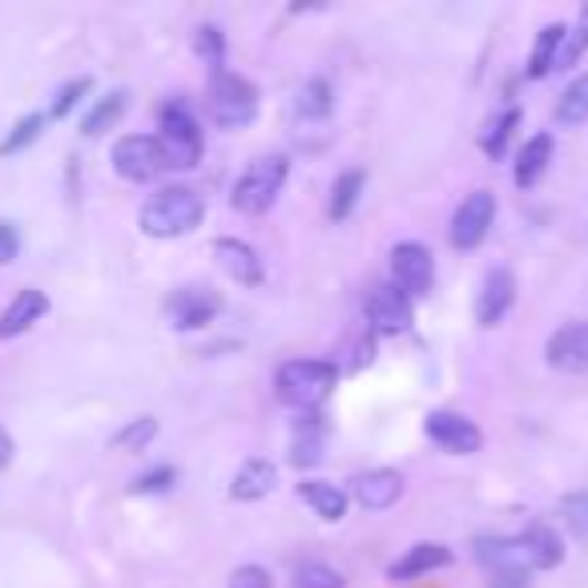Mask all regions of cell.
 <instances>
[{"label": "cell", "instance_id": "cell-1", "mask_svg": "<svg viewBox=\"0 0 588 588\" xmlns=\"http://www.w3.org/2000/svg\"><path fill=\"white\" fill-rule=\"evenodd\" d=\"M339 383V371L327 359H290V363L278 367L275 375V391L278 400L295 411H314L327 403V395Z\"/></svg>", "mask_w": 588, "mask_h": 588}, {"label": "cell", "instance_id": "cell-2", "mask_svg": "<svg viewBox=\"0 0 588 588\" xmlns=\"http://www.w3.org/2000/svg\"><path fill=\"white\" fill-rule=\"evenodd\" d=\"M202 214H206V202L189 186L157 189L154 198L142 206V230L149 238H182V234L198 230Z\"/></svg>", "mask_w": 588, "mask_h": 588}, {"label": "cell", "instance_id": "cell-3", "mask_svg": "<svg viewBox=\"0 0 588 588\" xmlns=\"http://www.w3.org/2000/svg\"><path fill=\"white\" fill-rule=\"evenodd\" d=\"M287 169L290 162L282 154L275 157H258L246 166V174L234 182L230 189V206L238 214H262L275 206V198L282 194V182H287Z\"/></svg>", "mask_w": 588, "mask_h": 588}, {"label": "cell", "instance_id": "cell-4", "mask_svg": "<svg viewBox=\"0 0 588 588\" xmlns=\"http://www.w3.org/2000/svg\"><path fill=\"white\" fill-rule=\"evenodd\" d=\"M206 113L214 122L226 125V130H238V125L255 122L258 113V90L238 73H214L210 90H206Z\"/></svg>", "mask_w": 588, "mask_h": 588}, {"label": "cell", "instance_id": "cell-5", "mask_svg": "<svg viewBox=\"0 0 588 588\" xmlns=\"http://www.w3.org/2000/svg\"><path fill=\"white\" fill-rule=\"evenodd\" d=\"M157 145H162L169 169H194L202 162L198 117L186 105H166L162 110V125H157Z\"/></svg>", "mask_w": 588, "mask_h": 588}, {"label": "cell", "instance_id": "cell-6", "mask_svg": "<svg viewBox=\"0 0 588 588\" xmlns=\"http://www.w3.org/2000/svg\"><path fill=\"white\" fill-rule=\"evenodd\" d=\"M435 282V258L427 246L420 243H400L391 250V287L408 295V299H420L427 295Z\"/></svg>", "mask_w": 588, "mask_h": 588}, {"label": "cell", "instance_id": "cell-7", "mask_svg": "<svg viewBox=\"0 0 588 588\" xmlns=\"http://www.w3.org/2000/svg\"><path fill=\"white\" fill-rule=\"evenodd\" d=\"M113 169L130 182H154V178H162L169 166H166V154H162L157 137L130 134L113 145Z\"/></svg>", "mask_w": 588, "mask_h": 588}, {"label": "cell", "instance_id": "cell-8", "mask_svg": "<svg viewBox=\"0 0 588 588\" xmlns=\"http://www.w3.org/2000/svg\"><path fill=\"white\" fill-rule=\"evenodd\" d=\"M492 223H496V194L492 189H472L452 214V246L472 250L488 238Z\"/></svg>", "mask_w": 588, "mask_h": 588}, {"label": "cell", "instance_id": "cell-9", "mask_svg": "<svg viewBox=\"0 0 588 588\" xmlns=\"http://www.w3.org/2000/svg\"><path fill=\"white\" fill-rule=\"evenodd\" d=\"M476 556L488 568L492 588H528V565L516 540H476Z\"/></svg>", "mask_w": 588, "mask_h": 588}, {"label": "cell", "instance_id": "cell-10", "mask_svg": "<svg viewBox=\"0 0 588 588\" xmlns=\"http://www.w3.org/2000/svg\"><path fill=\"white\" fill-rule=\"evenodd\" d=\"M423 432H427V440H432L435 447H444V452H452V455H472L484 444L479 427L467 420V415H460V411H432L427 423H423Z\"/></svg>", "mask_w": 588, "mask_h": 588}, {"label": "cell", "instance_id": "cell-11", "mask_svg": "<svg viewBox=\"0 0 588 588\" xmlns=\"http://www.w3.org/2000/svg\"><path fill=\"white\" fill-rule=\"evenodd\" d=\"M367 322H371L379 334H403L411 327V299L400 295L391 282H379V287L367 295Z\"/></svg>", "mask_w": 588, "mask_h": 588}, {"label": "cell", "instance_id": "cell-12", "mask_svg": "<svg viewBox=\"0 0 588 588\" xmlns=\"http://www.w3.org/2000/svg\"><path fill=\"white\" fill-rule=\"evenodd\" d=\"M169 322L178 327V331H198L206 322H214V314L223 311V299L214 295V290H202V287H182L174 290V299L166 302Z\"/></svg>", "mask_w": 588, "mask_h": 588}, {"label": "cell", "instance_id": "cell-13", "mask_svg": "<svg viewBox=\"0 0 588 588\" xmlns=\"http://www.w3.org/2000/svg\"><path fill=\"white\" fill-rule=\"evenodd\" d=\"M544 355L556 371H568V375H585L588 371V322H568L560 331H553Z\"/></svg>", "mask_w": 588, "mask_h": 588}, {"label": "cell", "instance_id": "cell-14", "mask_svg": "<svg viewBox=\"0 0 588 588\" xmlns=\"http://www.w3.org/2000/svg\"><path fill=\"white\" fill-rule=\"evenodd\" d=\"M512 299H516V278H512V270H504V267L488 270L484 287H479V299H476L479 327H496V322L508 314Z\"/></svg>", "mask_w": 588, "mask_h": 588}, {"label": "cell", "instance_id": "cell-15", "mask_svg": "<svg viewBox=\"0 0 588 588\" xmlns=\"http://www.w3.org/2000/svg\"><path fill=\"white\" fill-rule=\"evenodd\" d=\"M214 258H218V267L234 282H243V287H258L262 282V258L255 255V246L238 243V238H218L214 243Z\"/></svg>", "mask_w": 588, "mask_h": 588}, {"label": "cell", "instance_id": "cell-16", "mask_svg": "<svg viewBox=\"0 0 588 588\" xmlns=\"http://www.w3.org/2000/svg\"><path fill=\"white\" fill-rule=\"evenodd\" d=\"M452 565V548H444V544H411L408 553L395 560V565L388 568L391 580H411V577H427V572H435V568H447Z\"/></svg>", "mask_w": 588, "mask_h": 588}, {"label": "cell", "instance_id": "cell-17", "mask_svg": "<svg viewBox=\"0 0 588 588\" xmlns=\"http://www.w3.org/2000/svg\"><path fill=\"white\" fill-rule=\"evenodd\" d=\"M516 544H520V556L528 568H556L565 560V544H560V536H556L548 524H528V528L516 536Z\"/></svg>", "mask_w": 588, "mask_h": 588}, {"label": "cell", "instance_id": "cell-18", "mask_svg": "<svg viewBox=\"0 0 588 588\" xmlns=\"http://www.w3.org/2000/svg\"><path fill=\"white\" fill-rule=\"evenodd\" d=\"M400 496H403V476L391 472V467H375V472H367V476L355 479V499L367 512L391 508Z\"/></svg>", "mask_w": 588, "mask_h": 588}, {"label": "cell", "instance_id": "cell-19", "mask_svg": "<svg viewBox=\"0 0 588 588\" xmlns=\"http://www.w3.org/2000/svg\"><path fill=\"white\" fill-rule=\"evenodd\" d=\"M45 311H49L45 290H33V287L21 290V295L9 302V311L0 314V339H17V334H24Z\"/></svg>", "mask_w": 588, "mask_h": 588}, {"label": "cell", "instance_id": "cell-20", "mask_svg": "<svg viewBox=\"0 0 588 588\" xmlns=\"http://www.w3.org/2000/svg\"><path fill=\"white\" fill-rule=\"evenodd\" d=\"M275 479H278V472L270 460H246V464L234 472L230 496L234 499H262V496H270Z\"/></svg>", "mask_w": 588, "mask_h": 588}, {"label": "cell", "instance_id": "cell-21", "mask_svg": "<svg viewBox=\"0 0 588 588\" xmlns=\"http://www.w3.org/2000/svg\"><path fill=\"white\" fill-rule=\"evenodd\" d=\"M299 499H307L314 508V516H322V520H343L347 516V492L327 484V479H302Z\"/></svg>", "mask_w": 588, "mask_h": 588}, {"label": "cell", "instance_id": "cell-22", "mask_svg": "<svg viewBox=\"0 0 588 588\" xmlns=\"http://www.w3.org/2000/svg\"><path fill=\"white\" fill-rule=\"evenodd\" d=\"M548 162H553V137L548 134H536L528 137V145L520 149V157H516V186L528 189L540 182V174L548 169Z\"/></svg>", "mask_w": 588, "mask_h": 588}, {"label": "cell", "instance_id": "cell-23", "mask_svg": "<svg viewBox=\"0 0 588 588\" xmlns=\"http://www.w3.org/2000/svg\"><path fill=\"white\" fill-rule=\"evenodd\" d=\"M322 440H327V427L319 423V415H307L295 432V444H290V464L295 467H311L322 460Z\"/></svg>", "mask_w": 588, "mask_h": 588}, {"label": "cell", "instance_id": "cell-24", "mask_svg": "<svg viewBox=\"0 0 588 588\" xmlns=\"http://www.w3.org/2000/svg\"><path fill=\"white\" fill-rule=\"evenodd\" d=\"M565 24H544L540 37H536V49L528 56V78H544L548 69H556V56H560V45H565Z\"/></svg>", "mask_w": 588, "mask_h": 588}, {"label": "cell", "instance_id": "cell-25", "mask_svg": "<svg viewBox=\"0 0 588 588\" xmlns=\"http://www.w3.org/2000/svg\"><path fill=\"white\" fill-rule=\"evenodd\" d=\"M363 169H347V174H339L334 178V189H331V218L334 223H343L347 214L355 210L359 194H363Z\"/></svg>", "mask_w": 588, "mask_h": 588}, {"label": "cell", "instance_id": "cell-26", "mask_svg": "<svg viewBox=\"0 0 588 588\" xmlns=\"http://www.w3.org/2000/svg\"><path fill=\"white\" fill-rule=\"evenodd\" d=\"M556 122L560 125H580L588 122V73H580L565 93H560V105H556Z\"/></svg>", "mask_w": 588, "mask_h": 588}, {"label": "cell", "instance_id": "cell-27", "mask_svg": "<svg viewBox=\"0 0 588 588\" xmlns=\"http://www.w3.org/2000/svg\"><path fill=\"white\" fill-rule=\"evenodd\" d=\"M295 110L302 113V117H327V113L334 110V90L327 85L322 78L307 81L299 90V101H295Z\"/></svg>", "mask_w": 588, "mask_h": 588}, {"label": "cell", "instance_id": "cell-28", "mask_svg": "<svg viewBox=\"0 0 588 588\" xmlns=\"http://www.w3.org/2000/svg\"><path fill=\"white\" fill-rule=\"evenodd\" d=\"M122 110H125V93H110V97H101L97 105H93V113L85 117V125H81V134L85 137H97V134H105L117 117H122Z\"/></svg>", "mask_w": 588, "mask_h": 588}, {"label": "cell", "instance_id": "cell-29", "mask_svg": "<svg viewBox=\"0 0 588 588\" xmlns=\"http://www.w3.org/2000/svg\"><path fill=\"white\" fill-rule=\"evenodd\" d=\"M41 125H45V113H29V117H21V122L12 125V134L0 142V157H12V154H21L24 145H33L37 137H41Z\"/></svg>", "mask_w": 588, "mask_h": 588}, {"label": "cell", "instance_id": "cell-30", "mask_svg": "<svg viewBox=\"0 0 588 588\" xmlns=\"http://www.w3.org/2000/svg\"><path fill=\"white\" fill-rule=\"evenodd\" d=\"M516 122H520V113H516V110L499 113L496 122L488 125V134L479 137V149H484V154H488V157H504V149H508L512 130H516Z\"/></svg>", "mask_w": 588, "mask_h": 588}, {"label": "cell", "instance_id": "cell-31", "mask_svg": "<svg viewBox=\"0 0 588 588\" xmlns=\"http://www.w3.org/2000/svg\"><path fill=\"white\" fill-rule=\"evenodd\" d=\"M588 49V4L580 9L577 24L565 33V45H560V56H556V69H568V65H577L580 53Z\"/></svg>", "mask_w": 588, "mask_h": 588}, {"label": "cell", "instance_id": "cell-32", "mask_svg": "<svg viewBox=\"0 0 588 588\" xmlns=\"http://www.w3.org/2000/svg\"><path fill=\"white\" fill-rule=\"evenodd\" d=\"M157 435V420L154 415H142V420L125 423L122 432L113 435V447H122V452H142L149 440Z\"/></svg>", "mask_w": 588, "mask_h": 588}, {"label": "cell", "instance_id": "cell-33", "mask_svg": "<svg viewBox=\"0 0 588 588\" xmlns=\"http://www.w3.org/2000/svg\"><path fill=\"white\" fill-rule=\"evenodd\" d=\"M295 588H343V577L334 568L319 565V560H307V565L295 572Z\"/></svg>", "mask_w": 588, "mask_h": 588}, {"label": "cell", "instance_id": "cell-34", "mask_svg": "<svg viewBox=\"0 0 588 588\" xmlns=\"http://www.w3.org/2000/svg\"><path fill=\"white\" fill-rule=\"evenodd\" d=\"M194 49L206 65H214V73H223V33L214 24H202L198 37H194Z\"/></svg>", "mask_w": 588, "mask_h": 588}, {"label": "cell", "instance_id": "cell-35", "mask_svg": "<svg viewBox=\"0 0 588 588\" xmlns=\"http://www.w3.org/2000/svg\"><path fill=\"white\" fill-rule=\"evenodd\" d=\"M85 93H90V78L69 81L65 90H61V93H56V97H53V117H65V113L73 110V105H78V101L85 97Z\"/></svg>", "mask_w": 588, "mask_h": 588}, {"label": "cell", "instance_id": "cell-36", "mask_svg": "<svg viewBox=\"0 0 588 588\" xmlns=\"http://www.w3.org/2000/svg\"><path fill=\"white\" fill-rule=\"evenodd\" d=\"M174 467H154V472H145V476L134 479V492H166L174 484Z\"/></svg>", "mask_w": 588, "mask_h": 588}, {"label": "cell", "instance_id": "cell-37", "mask_svg": "<svg viewBox=\"0 0 588 588\" xmlns=\"http://www.w3.org/2000/svg\"><path fill=\"white\" fill-rule=\"evenodd\" d=\"M230 588H275L270 585V572L258 565H243L238 572L230 577Z\"/></svg>", "mask_w": 588, "mask_h": 588}, {"label": "cell", "instance_id": "cell-38", "mask_svg": "<svg viewBox=\"0 0 588 588\" xmlns=\"http://www.w3.org/2000/svg\"><path fill=\"white\" fill-rule=\"evenodd\" d=\"M17 255H21V234L12 223H0V267H9Z\"/></svg>", "mask_w": 588, "mask_h": 588}, {"label": "cell", "instance_id": "cell-39", "mask_svg": "<svg viewBox=\"0 0 588 588\" xmlns=\"http://www.w3.org/2000/svg\"><path fill=\"white\" fill-rule=\"evenodd\" d=\"M565 512L580 533H588V492H572V496H565Z\"/></svg>", "mask_w": 588, "mask_h": 588}, {"label": "cell", "instance_id": "cell-40", "mask_svg": "<svg viewBox=\"0 0 588 588\" xmlns=\"http://www.w3.org/2000/svg\"><path fill=\"white\" fill-rule=\"evenodd\" d=\"M9 460H12V435L0 427V467L9 464Z\"/></svg>", "mask_w": 588, "mask_h": 588}]
</instances>
